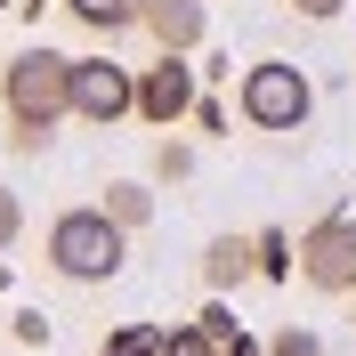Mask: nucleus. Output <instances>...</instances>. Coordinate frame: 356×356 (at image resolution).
I'll return each mask as SVG.
<instances>
[{"label":"nucleus","instance_id":"1","mask_svg":"<svg viewBox=\"0 0 356 356\" xmlns=\"http://www.w3.org/2000/svg\"><path fill=\"white\" fill-rule=\"evenodd\" d=\"M0 113H8L17 154H49L57 122L73 113V57H57L49 41L17 49V57L0 65Z\"/></svg>","mask_w":356,"mask_h":356},{"label":"nucleus","instance_id":"2","mask_svg":"<svg viewBox=\"0 0 356 356\" xmlns=\"http://www.w3.org/2000/svg\"><path fill=\"white\" fill-rule=\"evenodd\" d=\"M41 259H49V275H65V284H113V275H122V259H130V227H113L97 202L57 211V219H49Z\"/></svg>","mask_w":356,"mask_h":356},{"label":"nucleus","instance_id":"3","mask_svg":"<svg viewBox=\"0 0 356 356\" xmlns=\"http://www.w3.org/2000/svg\"><path fill=\"white\" fill-rule=\"evenodd\" d=\"M235 113H243L251 130H267V138L308 130L316 81H308L300 65H284V57H259V65H243V81H235Z\"/></svg>","mask_w":356,"mask_h":356},{"label":"nucleus","instance_id":"4","mask_svg":"<svg viewBox=\"0 0 356 356\" xmlns=\"http://www.w3.org/2000/svg\"><path fill=\"white\" fill-rule=\"evenodd\" d=\"M300 284L308 291H356V211H324L300 235Z\"/></svg>","mask_w":356,"mask_h":356},{"label":"nucleus","instance_id":"5","mask_svg":"<svg viewBox=\"0 0 356 356\" xmlns=\"http://www.w3.org/2000/svg\"><path fill=\"white\" fill-rule=\"evenodd\" d=\"M73 113L89 130H113L138 113V73L113 65V57H73Z\"/></svg>","mask_w":356,"mask_h":356},{"label":"nucleus","instance_id":"6","mask_svg":"<svg viewBox=\"0 0 356 356\" xmlns=\"http://www.w3.org/2000/svg\"><path fill=\"white\" fill-rule=\"evenodd\" d=\"M138 122H154V130L195 122V65H186V49H162L154 65H138Z\"/></svg>","mask_w":356,"mask_h":356},{"label":"nucleus","instance_id":"7","mask_svg":"<svg viewBox=\"0 0 356 356\" xmlns=\"http://www.w3.org/2000/svg\"><path fill=\"white\" fill-rule=\"evenodd\" d=\"M154 49H202V33H211V8L202 0H146V24H138Z\"/></svg>","mask_w":356,"mask_h":356},{"label":"nucleus","instance_id":"8","mask_svg":"<svg viewBox=\"0 0 356 356\" xmlns=\"http://www.w3.org/2000/svg\"><path fill=\"white\" fill-rule=\"evenodd\" d=\"M259 275V243L251 235H211L202 243V284L211 291H235V284H251Z\"/></svg>","mask_w":356,"mask_h":356},{"label":"nucleus","instance_id":"9","mask_svg":"<svg viewBox=\"0 0 356 356\" xmlns=\"http://www.w3.org/2000/svg\"><path fill=\"white\" fill-rule=\"evenodd\" d=\"M81 33H97V41H122V33H138L146 24V0H57Z\"/></svg>","mask_w":356,"mask_h":356},{"label":"nucleus","instance_id":"10","mask_svg":"<svg viewBox=\"0 0 356 356\" xmlns=\"http://www.w3.org/2000/svg\"><path fill=\"white\" fill-rule=\"evenodd\" d=\"M97 211H106L113 227H130V235H138V227L154 219V186H146V178H106V195H97Z\"/></svg>","mask_w":356,"mask_h":356},{"label":"nucleus","instance_id":"11","mask_svg":"<svg viewBox=\"0 0 356 356\" xmlns=\"http://www.w3.org/2000/svg\"><path fill=\"white\" fill-rule=\"evenodd\" d=\"M251 243H259V275L267 284H291V275H300V243H291L284 227H259Z\"/></svg>","mask_w":356,"mask_h":356},{"label":"nucleus","instance_id":"12","mask_svg":"<svg viewBox=\"0 0 356 356\" xmlns=\"http://www.w3.org/2000/svg\"><path fill=\"white\" fill-rule=\"evenodd\" d=\"M154 178L162 186H186V178H195V146H186V138H162L154 146Z\"/></svg>","mask_w":356,"mask_h":356},{"label":"nucleus","instance_id":"13","mask_svg":"<svg viewBox=\"0 0 356 356\" xmlns=\"http://www.w3.org/2000/svg\"><path fill=\"white\" fill-rule=\"evenodd\" d=\"M97 356H162V332H154V324H122Z\"/></svg>","mask_w":356,"mask_h":356},{"label":"nucleus","instance_id":"14","mask_svg":"<svg viewBox=\"0 0 356 356\" xmlns=\"http://www.w3.org/2000/svg\"><path fill=\"white\" fill-rule=\"evenodd\" d=\"M267 356H324V340H316L308 324H275V332H267Z\"/></svg>","mask_w":356,"mask_h":356},{"label":"nucleus","instance_id":"15","mask_svg":"<svg viewBox=\"0 0 356 356\" xmlns=\"http://www.w3.org/2000/svg\"><path fill=\"white\" fill-rule=\"evenodd\" d=\"M162 356H219V340L202 332V316H195V324H178V332H162Z\"/></svg>","mask_w":356,"mask_h":356},{"label":"nucleus","instance_id":"16","mask_svg":"<svg viewBox=\"0 0 356 356\" xmlns=\"http://www.w3.org/2000/svg\"><path fill=\"white\" fill-rule=\"evenodd\" d=\"M24 235V202H17V186H0V251Z\"/></svg>","mask_w":356,"mask_h":356},{"label":"nucleus","instance_id":"17","mask_svg":"<svg viewBox=\"0 0 356 356\" xmlns=\"http://www.w3.org/2000/svg\"><path fill=\"white\" fill-rule=\"evenodd\" d=\"M17 340L24 348H49V316L41 308H17Z\"/></svg>","mask_w":356,"mask_h":356},{"label":"nucleus","instance_id":"18","mask_svg":"<svg viewBox=\"0 0 356 356\" xmlns=\"http://www.w3.org/2000/svg\"><path fill=\"white\" fill-rule=\"evenodd\" d=\"M202 332H211V340H227V332H243V324L227 316V300H211V308H202Z\"/></svg>","mask_w":356,"mask_h":356},{"label":"nucleus","instance_id":"19","mask_svg":"<svg viewBox=\"0 0 356 356\" xmlns=\"http://www.w3.org/2000/svg\"><path fill=\"white\" fill-rule=\"evenodd\" d=\"M195 130H211V138L227 130V106H219V97H195Z\"/></svg>","mask_w":356,"mask_h":356},{"label":"nucleus","instance_id":"20","mask_svg":"<svg viewBox=\"0 0 356 356\" xmlns=\"http://www.w3.org/2000/svg\"><path fill=\"white\" fill-rule=\"evenodd\" d=\"M291 8H300V17H308V24H332L340 8H348V0H291Z\"/></svg>","mask_w":356,"mask_h":356},{"label":"nucleus","instance_id":"21","mask_svg":"<svg viewBox=\"0 0 356 356\" xmlns=\"http://www.w3.org/2000/svg\"><path fill=\"white\" fill-rule=\"evenodd\" d=\"M219 356H267V348H259L251 332H227V340H219Z\"/></svg>","mask_w":356,"mask_h":356},{"label":"nucleus","instance_id":"22","mask_svg":"<svg viewBox=\"0 0 356 356\" xmlns=\"http://www.w3.org/2000/svg\"><path fill=\"white\" fill-rule=\"evenodd\" d=\"M17 8H24V17H33V24H41V8H57V0H17Z\"/></svg>","mask_w":356,"mask_h":356},{"label":"nucleus","instance_id":"23","mask_svg":"<svg viewBox=\"0 0 356 356\" xmlns=\"http://www.w3.org/2000/svg\"><path fill=\"white\" fill-rule=\"evenodd\" d=\"M0 8H17V0H0Z\"/></svg>","mask_w":356,"mask_h":356}]
</instances>
